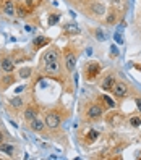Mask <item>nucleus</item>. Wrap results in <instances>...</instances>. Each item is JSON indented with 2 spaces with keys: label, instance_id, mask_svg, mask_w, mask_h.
I'll list each match as a JSON object with an SVG mask.
<instances>
[{
  "label": "nucleus",
  "instance_id": "nucleus-1",
  "mask_svg": "<svg viewBox=\"0 0 141 160\" xmlns=\"http://www.w3.org/2000/svg\"><path fill=\"white\" fill-rule=\"evenodd\" d=\"M102 73V67L99 62H88L83 68V74L86 81H96Z\"/></svg>",
  "mask_w": 141,
  "mask_h": 160
},
{
  "label": "nucleus",
  "instance_id": "nucleus-2",
  "mask_svg": "<svg viewBox=\"0 0 141 160\" xmlns=\"http://www.w3.org/2000/svg\"><path fill=\"white\" fill-rule=\"evenodd\" d=\"M44 123H45V126L49 128V129H57L60 126V123H62V113H60V110L59 108L49 110L45 113V117H44Z\"/></svg>",
  "mask_w": 141,
  "mask_h": 160
},
{
  "label": "nucleus",
  "instance_id": "nucleus-3",
  "mask_svg": "<svg viewBox=\"0 0 141 160\" xmlns=\"http://www.w3.org/2000/svg\"><path fill=\"white\" fill-rule=\"evenodd\" d=\"M104 107L99 105V103H91V105L86 108V112H84V117H86L88 120H99L102 118V115H104Z\"/></svg>",
  "mask_w": 141,
  "mask_h": 160
},
{
  "label": "nucleus",
  "instance_id": "nucleus-4",
  "mask_svg": "<svg viewBox=\"0 0 141 160\" xmlns=\"http://www.w3.org/2000/svg\"><path fill=\"white\" fill-rule=\"evenodd\" d=\"M0 12L5 16L13 18L16 16V3L15 0H0Z\"/></svg>",
  "mask_w": 141,
  "mask_h": 160
},
{
  "label": "nucleus",
  "instance_id": "nucleus-5",
  "mask_svg": "<svg viewBox=\"0 0 141 160\" xmlns=\"http://www.w3.org/2000/svg\"><path fill=\"white\" fill-rule=\"evenodd\" d=\"M110 92L114 94L117 99H125L130 94V88L127 86V82H123V81H115V84H114V88H112Z\"/></svg>",
  "mask_w": 141,
  "mask_h": 160
},
{
  "label": "nucleus",
  "instance_id": "nucleus-6",
  "mask_svg": "<svg viewBox=\"0 0 141 160\" xmlns=\"http://www.w3.org/2000/svg\"><path fill=\"white\" fill-rule=\"evenodd\" d=\"M88 13L91 16H94V18H101V16H106L107 8H106L104 3H101V2H92L88 7Z\"/></svg>",
  "mask_w": 141,
  "mask_h": 160
},
{
  "label": "nucleus",
  "instance_id": "nucleus-7",
  "mask_svg": "<svg viewBox=\"0 0 141 160\" xmlns=\"http://www.w3.org/2000/svg\"><path fill=\"white\" fill-rule=\"evenodd\" d=\"M76 58H78V55L71 52V50H67L63 55V63H65V68H67L68 73H73L75 68H76Z\"/></svg>",
  "mask_w": 141,
  "mask_h": 160
},
{
  "label": "nucleus",
  "instance_id": "nucleus-8",
  "mask_svg": "<svg viewBox=\"0 0 141 160\" xmlns=\"http://www.w3.org/2000/svg\"><path fill=\"white\" fill-rule=\"evenodd\" d=\"M0 68L3 73H13L15 71V60L8 55H0Z\"/></svg>",
  "mask_w": 141,
  "mask_h": 160
},
{
  "label": "nucleus",
  "instance_id": "nucleus-9",
  "mask_svg": "<svg viewBox=\"0 0 141 160\" xmlns=\"http://www.w3.org/2000/svg\"><path fill=\"white\" fill-rule=\"evenodd\" d=\"M39 105H33V103H31V105H28L26 108H24V112H23V120L24 121H33L34 118H37V115H39Z\"/></svg>",
  "mask_w": 141,
  "mask_h": 160
},
{
  "label": "nucleus",
  "instance_id": "nucleus-10",
  "mask_svg": "<svg viewBox=\"0 0 141 160\" xmlns=\"http://www.w3.org/2000/svg\"><path fill=\"white\" fill-rule=\"evenodd\" d=\"M34 13L33 8H29L26 3H16V16L23 18V20H26V18H29L31 15Z\"/></svg>",
  "mask_w": 141,
  "mask_h": 160
},
{
  "label": "nucleus",
  "instance_id": "nucleus-11",
  "mask_svg": "<svg viewBox=\"0 0 141 160\" xmlns=\"http://www.w3.org/2000/svg\"><path fill=\"white\" fill-rule=\"evenodd\" d=\"M42 62H44V65L45 63H52V62H59V50L57 49H49V50H45L44 53H42Z\"/></svg>",
  "mask_w": 141,
  "mask_h": 160
},
{
  "label": "nucleus",
  "instance_id": "nucleus-12",
  "mask_svg": "<svg viewBox=\"0 0 141 160\" xmlns=\"http://www.w3.org/2000/svg\"><path fill=\"white\" fill-rule=\"evenodd\" d=\"M115 74H107V76L102 79V82H101V89H104L106 92H110L112 91V88H114V84H115Z\"/></svg>",
  "mask_w": 141,
  "mask_h": 160
},
{
  "label": "nucleus",
  "instance_id": "nucleus-13",
  "mask_svg": "<svg viewBox=\"0 0 141 160\" xmlns=\"http://www.w3.org/2000/svg\"><path fill=\"white\" fill-rule=\"evenodd\" d=\"M15 81H16V76H13V73H5L3 76H0V88L5 91L7 88H10Z\"/></svg>",
  "mask_w": 141,
  "mask_h": 160
},
{
  "label": "nucleus",
  "instance_id": "nucleus-14",
  "mask_svg": "<svg viewBox=\"0 0 141 160\" xmlns=\"http://www.w3.org/2000/svg\"><path fill=\"white\" fill-rule=\"evenodd\" d=\"M49 44H50V39H49V37H45V36H37V37H34V39H33V49H34V50H39V49H42V47L49 45Z\"/></svg>",
  "mask_w": 141,
  "mask_h": 160
},
{
  "label": "nucleus",
  "instance_id": "nucleus-15",
  "mask_svg": "<svg viewBox=\"0 0 141 160\" xmlns=\"http://www.w3.org/2000/svg\"><path fill=\"white\" fill-rule=\"evenodd\" d=\"M29 128L34 131V133H39V134H42L44 133V129L47 128L45 126V123L42 120H39V118H34L33 121H29Z\"/></svg>",
  "mask_w": 141,
  "mask_h": 160
},
{
  "label": "nucleus",
  "instance_id": "nucleus-16",
  "mask_svg": "<svg viewBox=\"0 0 141 160\" xmlns=\"http://www.w3.org/2000/svg\"><path fill=\"white\" fill-rule=\"evenodd\" d=\"M117 21H118V10H117V8H110V10H107V13H106V23L109 26H112V24H115Z\"/></svg>",
  "mask_w": 141,
  "mask_h": 160
},
{
  "label": "nucleus",
  "instance_id": "nucleus-17",
  "mask_svg": "<svg viewBox=\"0 0 141 160\" xmlns=\"http://www.w3.org/2000/svg\"><path fill=\"white\" fill-rule=\"evenodd\" d=\"M44 70H45V73H47V74H59V71H60V63H59V62L45 63Z\"/></svg>",
  "mask_w": 141,
  "mask_h": 160
},
{
  "label": "nucleus",
  "instance_id": "nucleus-18",
  "mask_svg": "<svg viewBox=\"0 0 141 160\" xmlns=\"http://www.w3.org/2000/svg\"><path fill=\"white\" fill-rule=\"evenodd\" d=\"M63 31H65V34L76 36V34H80V28L75 23H67V24H63Z\"/></svg>",
  "mask_w": 141,
  "mask_h": 160
},
{
  "label": "nucleus",
  "instance_id": "nucleus-19",
  "mask_svg": "<svg viewBox=\"0 0 141 160\" xmlns=\"http://www.w3.org/2000/svg\"><path fill=\"white\" fill-rule=\"evenodd\" d=\"M99 100L102 102V107H104V108H115V105H117V103L112 100L109 96H106V94L99 96Z\"/></svg>",
  "mask_w": 141,
  "mask_h": 160
},
{
  "label": "nucleus",
  "instance_id": "nucleus-20",
  "mask_svg": "<svg viewBox=\"0 0 141 160\" xmlns=\"http://www.w3.org/2000/svg\"><path fill=\"white\" fill-rule=\"evenodd\" d=\"M10 105L13 107V108H23L24 107V99L23 97H20V96H16V97H13V99H10Z\"/></svg>",
  "mask_w": 141,
  "mask_h": 160
},
{
  "label": "nucleus",
  "instance_id": "nucleus-21",
  "mask_svg": "<svg viewBox=\"0 0 141 160\" xmlns=\"http://www.w3.org/2000/svg\"><path fill=\"white\" fill-rule=\"evenodd\" d=\"M107 121L110 125H120L122 123V113H118V112H115V113H110L107 117Z\"/></svg>",
  "mask_w": 141,
  "mask_h": 160
},
{
  "label": "nucleus",
  "instance_id": "nucleus-22",
  "mask_svg": "<svg viewBox=\"0 0 141 160\" xmlns=\"http://www.w3.org/2000/svg\"><path fill=\"white\" fill-rule=\"evenodd\" d=\"M91 32H92V36L96 37L99 42H104L106 41V32L102 31L101 28H94V29H91Z\"/></svg>",
  "mask_w": 141,
  "mask_h": 160
},
{
  "label": "nucleus",
  "instance_id": "nucleus-23",
  "mask_svg": "<svg viewBox=\"0 0 141 160\" xmlns=\"http://www.w3.org/2000/svg\"><path fill=\"white\" fill-rule=\"evenodd\" d=\"M31 74H33V70H31L29 67H24V68H20V70H18V76L23 78V79L31 78Z\"/></svg>",
  "mask_w": 141,
  "mask_h": 160
},
{
  "label": "nucleus",
  "instance_id": "nucleus-24",
  "mask_svg": "<svg viewBox=\"0 0 141 160\" xmlns=\"http://www.w3.org/2000/svg\"><path fill=\"white\" fill-rule=\"evenodd\" d=\"M0 152H5L7 155H13V152H15V147L13 146H10V144H2L0 142Z\"/></svg>",
  "mask_w": 141,
  "mask_h": 160
},
{
  "label": "nucleus",
  "instance_id": "nucleus-25",
  "mask_svg": "<svg viewBox=\"0 0 141 160\" xmlns=\"http://www.w3.org/2000/svg\"><path fill=\"white\" fill-rule=\"evenodd\" d=\"M24 3H26L28 7H29V8H33V10H36V8L42 7L44 0H24Z\"/></svg>",
  "mask_w": 141,
  "mask_h": 160
},
{
  "label": "nucleus",
  "instance_id": "nucleus-26",
  "mask_svg": "<svg viewBox=\"0 0 141 160\" xmlns=\"http://www.w3.org/2000/svg\"><path fill=\"white\" fill-rule=\"evenodd\" d=\"M97 138H99V133H97V131H94V129H91L89 133H88V136H86L88 142H94V141H96Z\"/></svg>",
  "mask_w": 141,
  "mask_h": 160
},
{
  "label": "nucleus",
  "instance_id": "nucleus-27",
  "mask_svg": "<svg viewBox=\"0 0 141 160\" xmlns=\"http://www.w3.org/2000/svg\"><path fill=\"white\" fill-rule=\"evenodd\" d=\"M130 125L133 126V128H138V126H141V117H138V115L131 117V118H130Z\"/></svg>",
  "mask_w": 141,
  "mask_h": 160
},
{
  "label": "nucleus",
  "instance_id": "nucleus-28",
  "mask_svg": "<svg viewBox=\"0 0 141 160\" xmlns=\"http://www.w3.org/2000/svg\"><path fill=\"white\" fill-rule=\"evenodd\" d=\"M59 20H60L59 15H50V16H49V24H57Z\"/></svg>",
  "mask_w": 141,
  "mask_h": 160
},
{
  "label": "nucleus",
  "instance_id": "nucleus-29",
  "mask_svg": "<svg viewBox=\"0 0 141 160\" xmlns=\"http://www.w3.org/2000/svg\"><path fill=\"white\" fill-rule=\"evenodd\" d=\"M110 57H118V47L115 44L110 47Z\"/></svg>",
  "mask_w": 141,
  "mask_h": 160
},
{
  "label": "nucleus",
  "instance_id": "nucleus-30",
  "mask_svg": "<svg viewBox=\"0 0 141 160\" xmlns=\"http://www.w3.org/2000/svg\"><path fill=\"white\" fill-rule=\"evenodd\" d=\"M110 3H112V7L114 8H117V10H120V5H123V0H110Z\"/></svg>",
  "mask_w": 141,
  "mask_h": 160
},
{
  "label": "nucleus",
  "instance_id": "nucleus-31",
  "mask_svg": "<svg viewBox=\"0 0 141 160\" xmlns=\"http://www.w3.org/2000/svg\"><path fill=\"white\" fill-rule=\"evenodd\" d=\"M115 39H117V42H118V44H123V39H122V34H120V32H117V34H115Z\"/></svg>",
  "mask_w": 141,
  "mask_h": 160
},
{
  "label": "nucleus",
  "instance_id": "nucleus-32",
  "mask_svg": "<svg viewBox=\"0 0 141 160\" xmlns=\"http://www.w3.org/2000/svg\"><path fill=\"white\" fill-rule=\"evenodd\" d=\"M135 102H136V105H138V108L141 110V99H139V97H136V99H135Z\"/></svg>",
  "mask_w": 141,
  "mask_h": 160
},
{
  "label": "nucleus",
  "instance_id": "nucleus-33",
  "mask_svg": "<svg viewBox=\"0 0 141 160\" xmlns=\"http://www.w3.org/2000/svg\"><path fill=\"white\" fill-rule=\"evenodd\" d=\"M2 139H3V136H2V133H0V142H2Z\"/></svg>",
  "mask_w": 141,
  "mask_h": 160
}]
</instances>
